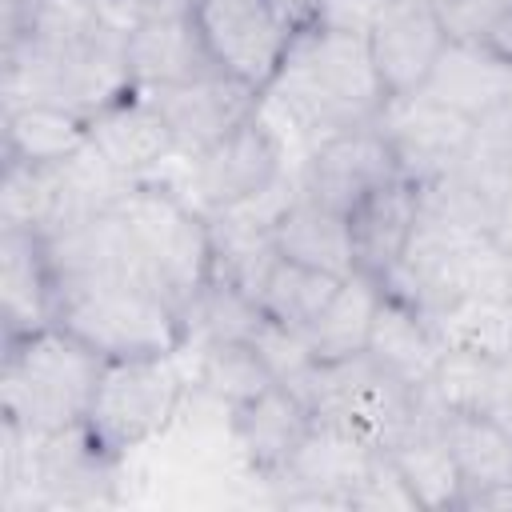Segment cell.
Segmentation results:
<instances>
[{
  "label": "cell",
  "instance_id": "cb8c5ba5",
  "mask_svg": "<svg viewBox=\"0 0 512 512\" xmlns=\"http://www.w3.org/2000/svg\"><path fill=\"white\" fill-rule=\"evenodd\" d=\"M384 300V284L368 272H352L340 280V288L332 292L328 308L312 320V328L304 332L312 356L320 364L328 360H348V356H360L368 348V336H372V320H376V308Z\"/></svg>",
  "mask_w": 512,
  "mask_h": 512
},
{
  "label": "cell",
  "instance_id": "8d00e7d4",
  "mask_svg": "<svg viewBox=\"0 0 512 512\" xmlns=\"http://www.w3.org/2000/svg\"><path fill=\"white\" fill-rule=\"evenodd\" d=\"M480 48H488L496 60H504V64L512 68V12H508V16L488 32V40H484Z\"/></svg>",
  "mask_w": 512,
  "mask_h": 512
},
{
  "label": "cell",
  "instance_id": "7402d4cb",
  "mask_svg": "<svg viewBox=\"0 0 512 512\" xmlns=\"http://www.w3.org/2000/svg\"><path fill=\"white\" fill-rule=\"evenodd\" d=\"M436 428L460 468L464 480V504L476 496L512 484V436L484 412H436Z\"/></svg>",
  "mask_w": 512,
  "mask_h": 512
},
{
  "label": "cell",
  "instance_id": "2e32d148",
  "mask_svg": "<svg viewBox=\"0 0 512 512\" xmlns=\"http://www.w3.org/2000/svg\"><path fill=\"white\" fill-rule=\"evenodd\" d=\"M380 448L356 440L352 432L316 420L312 432L304 436V444L296 448V456L288 460V468L276 476L288 488H296V504H340L348 508L352 488L364 480L372 456Z\"/></svg>",
  "mask_w": 512,
  "mask_h": 512
},
{
  "label": "cell",
  "instance_id": "5bb4252c",
  "mask_svg": "<svg viewBox=\"0 0 512 512\" xmlns=\"http://www.w3.org/2000/svg\"><path fill=\"white\" fill-rule=\"evenodd\" d=\"M220 72L200 24L192 16V0L176 4L160 16H148L128 28V76L132 88H164V84H188L200 76Z\"/></svg>",
  "mask_w": 512,
  "mask_h": 512
},
{
  "label": "cell",
  "instance_id": "ba28073f",
  "mask_svg": "<svg viewBox=\"0 0 512 512\" xmlns=\"http://www.w3.org/2000/svg\"><path fill=\"white\" fill-rule=\"evenodd\" d=\"M216 68L260 96L272 88L300 24L276 0H192Z\"/></svg>",
  "mask_w": 512,
  "mask_h": 512
},
{
  "label": "cell",
  "instance_id": "7c38bea8",
  "mask_svg": "<svg viewBox=\"0 0 512 512\" xmlns=\"http://www.w3.org/2000/svg\"><path fill=\"white\" fill-rule=\"evenodd\" d=\"M396 176H404V172L396 164L388 136L376 124H360V128L336 132L312 148L304 176H300V192L348 216L368 192L392 184Z\"/></svg>",
  "mask_w": 512,
  "mask_h": 512
},
{
  "label": "cell",
  "instance_id": "4316f807",
  "mask_svg": "<svg viewBox=\"0 0 512 512\" xmlns=\"http://www.w3.org/2000/svg\"><path fill=\"white\" fill-rule=\"evenodd\" d=\"M88 144L84 116L56 104H8L4 108V160L60 164Z\"/></svg>",
  "mask_w": 512,
  "mask_h": 512
},
{
  "label": "cell",
  "instance_id": "7a4b0ae2",
  "mask_svg": "<svg viewBox=\"0 0 512 512\" xmlns=\"http://www.w3.org/2000/svg\"><path fill=\"white\" fill-rule=\"evenodd\" d=\"M264 96H272V104L316 140H328L360 124H376L388 100L364 28L340 20L300 24Z\"/></svg>",
  "mask_w": 512,
  "mask_h": 512
},
{
  "label": "cell",
  "instance_id": "836d02e7",
  "mask_svg": "<svg viewBox=\"0 0 512 512\" xmlns=\"http://www.w3.org/2000/svg\"><path fill=\"white\" fill-rule=\"evenodd\" d=\"M484 416H492L512 436V356L496 360V372H492V384H488V400H484Z\"/></svg>",
  "mask_w": 512,
  "mask_h": 512
},
{
  "label": "cell",
  "instance_id": "4dcf8cb0",
  "mask_svg": "<svg viewBox=\"0 0 512 512\" xmlns=\"http://www.w3.org/2000/svg\"><path fill=\"white\" fill-rule=\"evenodd\" d=\"M252 348L260 352V360H264V368L272 372V380H276V384H288V388H296V384L312 372V364H316L308 340H304L300 332H292V328L268 320V316H264V324L252 332Z\"/></svg>",
  "mask_w": 512,
  "mask_h": 512
},
{
  "label": "cell",
  "instance_id": "30bf717a",
  "mask_svg": "<svg viewBox=\"0 0 512 512\" xmlns=\"http://www.w3.org/2000/svg\"><path fill=\"white\" fill-rule=\"evenodd\" d=\"M364 36L388 96L420 92L452 44L436 0H380L364 20Z\"/></svg>",
  "mask_w": 512,
  "mask_h": 512
},
{
  "label": "cell",
  "instance_id": "44dd1931",
  "mask_svg": "<svg viewBox=\"0 0 512 512\" xmlns=\"http://www.w3.org/2000/svg\"><path fill=\"white\" fill-rule=\"evenodd\" d=\"M364 352L384 372H392L408 388L424 392L428 380H432V368L440 360V340H436V328H432L428 316H420L412 304H404V300H396V296L384 292Z\"/></svg>",
  "mask_w": 512,
  "mask_h": 512
},
{
  "label": "cell",
  "instance_id": "484cf974",
  "mask_svg": "<svg viewBox=\"0 0 512 512\" xmlns=\"http://www.w3.org/2000/svg\"><path fill=\"white\" fill-rule=\"evenodd\" d=\"M424 92L452 104L456 112H464L476 124V116H484L504 92H512V68L504 60H496L488 48L448 44L432 80L424 84Z\"/></svg>",
  "mask_w": 512,
  "mask_h": 512
},
{
  "label": "cell",
  "instance_id": "f35d334b",
  "mask_svg": "<svg viewBox=\"0 0 512 512\" xmlns=\"http://www.w3.org/2000/svg\"><path fill=\"white\" fill-rule=\"evenodd\" d=\"M0 4H4V32H8V28H16L28 12H36L44 0H0Z\"/></svg>",
  "mask_w": 512,
  "mask_h": 512
},
{
  "label": "cell",
  "instance_id": "e0dca14e",
  "mask_svg": "<svg viewBox=\"0 0 512 512\" xmlns=\"http://www.w3.org/2000/svg\"><path fill=\"white\" fill-rule=\"evenodd\" d=\"M228 416H232V436H236L248 468L268 480H276L288 468V460L296 456V448L304 444V436L316 424L308 404L288 384H268L252 400L228 408Z\"/></svg>",
  "mask_w": 512,
  "mask_h": 512
},
{
  "label": "cell",
  "instance_id": "ffe728a7",
  "mask_svg": "<svg viewBox=\"0 0 512 512\" xmlns=\"http://www.w3.org/2000/svg\"><path fill=\"white\" fill-rule=\"evenodd\" d=\"M0 316L4 340L52 324V268L44 240L28 228H0Z\"/></svg>",
  "mask_w": 512,
  "mask_h": 512
},
{
  "label": "cell",
  "instance_id": "6da1fadb",
  "mask_svg": "<svg viewBox=\"0 0 512 512\" xmlns=\"http://www.w3.org/2000/svg\"><path fill=\"white\" fill-rule=\"evenodd\" d=\"M128 88V28L100 0H44L4 32V108L36 100L88 120Z\"/></svg>",
  "mask_w": 512,
  "mask_h": 512
},
{
  "label": "cell",
  "instance_id": "ac0fdd59",
  "mask_svg": "<svg viewBox=\"0 0 512 512\" xmlns=\"http://www.w3.org/2000/svg\"><path fill=\"white\" fill-rule=\"evenodd\" d=\"M416 220H420V192H416V184L408 176H396L392 184L368 192L348 212L356 272H368V276H376L384 284L388 272L404 256Z\"/></svg>",
  "mask_w": 512,
  "mask_h": 512
},
{
  "label": "cell",
  "instance_id": "83f0119b",
  "mask_svg": "<svg viewBox=\"0 0 512 512\" xmlns=\"http://www.w3.org/2000/svg\"><path fill=\"white\" fill-rule=\"evenodd\" d=\"M340 288V276H328L320 268H308V264H296L288 256H272L260 288H256V304L264 308L268 320L292 328V332H308L312 320L328 308L332 292Z\"/></svg>",
  "mask_w": 512,
  "mask_h": 512
},
{
  "label": "cell",
  "instance_id": "d6986e66",
  "mask_svg": "<svg viewBox=\"0 0 512 512\" xmlns=\"http://www.w3.org/2000/svg\"><path fill=\"white\" fill-rule=\"evenodd\" d=\"M272 248L296 264L320 268L328 276H352L356 272V252H352V228L348 216L296 192L280 204V212L272 216Z\"/></svg>",
  "mask_w": 512,
  "mask_h": 512
},
{
  "label": "cell",
  "instance_id": "3957f363",
  "mask_svg": "<svg viewBox=\"0 0 512 512\" xmlns=\"http://www.w3.org/2000/svg\"><path fill=\"white\" fill-rule=\"evenodd\" d=\"M52 324L104 360L172 356L188 336L184 312L136 272L128 252L88 272L52 276Z\"/></svg>",
  "mask_w": 512,
  "mask_h": 512
},
{
  "label": "cell",
  "instance_id": "52a82bcc",
  "mask_svg": "<svg viewBox=\"0 0 512 512\" xmlns=\"http://www.w3.org/2000/svg\"><path fill=\"white\" fill-rule=\"evenodd\" d=\"M184 400V372L172 356H124L104 360L84 428L108 456H128L132 448L156 440Z\"/></svg>",
  "mask_w": 512,
  "mask_h": 512
},
{
  "label": "cell",
  "instance_id": "8fae6325",
  "mask_svg": "<svg viewBox=\"0 0 512 512\" xmlns=\"http://www.w3.org/2000/svg\"><path fill=\"white\" fill-rule=\"evenodd\" d=\"M376 128L388 136L396 164L412 184H428L452 172L472 140V120L424 88L412 96H388Z\"/></svg>",
  "mask_w": 512,
  "mask_h": 512
},
{
  "label": "cell",
  "instance_id": "f1b7e54d",
  "mask_svg": "<svg viewBox=\"0 0 512 512\" xmlns=\"http://www.w3.org/2000/svg\"><path fill=\"white\" fill-rule=\"evenodd\" d=\"M196 384L212 400H220L224 408H236V404L252 400L256 392H264L276 380L264 368L260 352L252 348V340H204Z\"/></svg>",
  "mask_w": 512,
  "mask_h": 512
},
{
  "label": "cell",
  "instance_id": "74e56055",
  "mask_svg": "<svg viewBox=\"0 0 512 512\" xmlns=\"http://www.w3.org/2000/svg\"><path fill=\"white\" fill-rule=\"evenodd\" d=\"M296 24H308V20H320V12H324V4L328 0H276Z\"/></svg>",
  "mask_w": 512,
  "mask_h": 512
},
{
  "label": "cell",
  "instance_id": "4fadbf2b",
  "mask_svg": "<svg viewBox=\"0 0 512 512\" xmlns=\"http://www.w3.org/2000/svg\"><path fill=\"white\" fill-rule=\"evenodd\" d=\"M140 92L156 104V112L164 116V124L176 140V152H184L188 160L260 112V92L224 72H212V76H200L188 84L140 88Z\"/></svg>",
  "mask_w": 512,
  "mask_h": 512
},
{
  "label": "cell",
  "instance_id": "e575fe53",
  "mask_svg": "<svg viewBox=\"0 0 512 512\" xmlns=\"http://www.w3.org/2000/svg\"><path fill=\"white\" fill-rule=\"evenodd\" d=\"M176 4H188V0H100V8H104L120 28H132V24H140V20H148V16H160V12L176 8Z\"/></svg>",
  "mask_w": 512,
  "mask_h": 512
},
{
  "label": "cell",
  "instance_id": "5b68a950",
  "mask_svg": "<svg viewBox=\"0 0 512 512\" xmlns=\"http://www.w3.org/2000/svg\"><path fill=\"white\" fill-rule=\"evenodd\" d=\"M112 212L136 272L152 280L188 320L216 268L212 224L156 180H136Z\"/></svg>",
  "mask_w": 512,
  "mask_h": 512
},
{
  "label": "cell",
  "instance_id": "f546056e",
  "mask_svg": "<svg viewBox=\"0 0 512 512\" xmlns=\"http://www.w3.org/2000/svg\"><path fill=\"white\" fill-rule=\"evenodd\" d=\"M260 324H264V308L256 304V296L220 272H212L208 288L200 292L188 316V332L196 328L204 340H252Z\"/></svg>",
  "mask_w": 512,
  "mask_h": 512
},
{
  "label": "cell",
  "instance_id": "d590c367",
  "mask_svg": "<svg viewBox=\"0 0 512 512\" xmlns=\"http://www.w3.org/2000/svg\"><path fill=\"white\" fill-rule=\"evenodd\" d=\"M488 240L504 252V256H512V196L492 212V224H488Z\"/></svg>",
  "mask_w": 512,
  "mask_h": 512
},
{
  "label": "cell",
  "instance_id": "d6a6232c",
  "mask_svg": "<svg viewBox=\"0 0 512 512\" xmlns=\"http://www.w3.org/2000/svg\"><path fill=\"white\" fill-rule=\"evenodd\" d=\"M348 508H420L412 488L404 484L400 468L392 464V456L380 448L364 472V480L352 488L348 496Z\"/></svg>",
  "mask_w": 512,
  "mask_h": 512
},
{
  "label": "cell",
  "instance_id": "277c9868",
  "mask_svg": "<svg viewBox=\"0 0 512 512\" xmlns=\"http://www.w3.org/2000/svg\"><path fill=\"white\" fill-rule=\"evenodd\" d=\"M104 356L48 324L20 340H4L0 368V416L4 424L52 436L88 420Z\"/></svg>",
  "mask_w": 512,
  "mask_h": 512
},
{
  "label": "cell",
  "instance_id": "d4e9b609",
  "mask_svg": "<svg viewBox=\"0 0 512 512\" xmlns=\"http://www.w3.org/2000/svg\"><path fill=\"white\" fill-rule=\"evenodd\" d=\"M432 328L440 348L508 360L512 356V288L468 292L452 300L440 316H432Z\"/></svg>",
  "mask_w": 512,
  "mask_h": 512
},
{
  "label": "cell",
  "instance_id": "9a60e30c",
  "mask_svg": "<svg viewBox=\"0 0 512 512\" xmlns=\"http://www.w3.org/2000/svg\"><path fill=\"white\" fill-rule=\"evenodd\" d=\"M84 132H88V148L124 180H148V172L176 152L164 116L140 88H128L124 96L96 108L84 120Z\"/></svg>",
  "mask_w": 512,
  "mask_h": 512
},
{
  "label": "cell",
  "instance_id": "1f68e13d",
  "mask_svg": "<svg viewBox=\"0 0 512 512\" xmlns=\"http://www.w3.org/2000/svg\"><path fill=\"white\" fill-rule=\"evenodd\" d=\"M452 44H484L488 32L512 12V0H436Z\"/></svg>",
  "mask_w": 512,
  "mask_h": 512
},
{
  "label": "cell",
  "instance_id": "8992f818",
  "mask_svg": "<svg viewBox=\"0 0 512 512\" xmlns=\"http://www.w3.org/2000/svg\"><path fill=\"white\" fill-rule=\"evenodd\" d=\"M292 392L316 420H328L372 448H392L424 416V392L384 372L368 352L328 364L316 360Z\"/></svg>",
  "mask_w": 512,
  "mask_h": 512
},
{
  "label": "cell",
  "instance_id": "603a6c76",
  "mask_svg": "<svg viewBox=\"0 0 512 512\" xmlns=\"http://www.w3.org/2000/svg\"><path fill=\"white\" fill-rule=\"evenodd\" d=\"M436 404L432 396L424 392V416L420 424L396 440L392 448H384L392 456V464L400 468L404 484L412 488L416 504L420 508H452V504H464V480H460V468L436 428Z\"/></svg>",
  "mask_w": 512,
  "mask_h": 512
},
{
  "label": "cell",
  "instance_id": "9c48e42d",
  "mask_svg": "<svg viewBox=\"0 0 512 512\" xmlns=\"http://www.w3.org/2000/svg\"><path fill=\"white\" fill-rule=\"evenodd\" d=\"M284 180V144L276 128L256 112L192 156V184L212 212H228L276 192Z\"/></svg>",
  "mask_w": 512,
  "mask_h": 512
}]
</instances>
